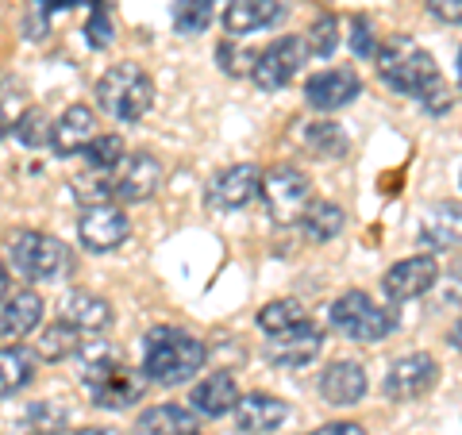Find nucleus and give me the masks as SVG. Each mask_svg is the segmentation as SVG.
<instances>
[{
  "instance_id": "obj_31",
  "label": "nucleus",
  "mask_w": 462,
  "mask_h": 435,
  "mask_svg": "<svg viewBox=\"0 0 462 435\" xmlns=\"http://www.w3.org/2000/svg\"><path fill=\"white\" fill-rule=\"evenodd\" d=\"M81 158L89 162L93 170H116L127 158V147H124V139L120 135H97L89 147L81 151Z\"/></svg>"
},
{
  "instance_id": "obj_35",
  "label": "nucleus",
  "mask_w": 462,
  "mask_h": 435,
  "mask_svg": "<svg viewBox=\"0 0 462 435\" xmlns=\"http://www.w3.org/2000/svg\"><path fill=\"white\" fill-rule=\"evenodd\" d=\"M428 12L439 23H462V0H428Z\"/></svg>"
},
{
  "instance_id": "obj_26",
  "label": "nucleus",
  "mask_w": 462,
  "mask_h": 435,
  "mask_svg": "<svg viewBox=\"0 0 462 435\" xmlns=\"http://www.w3.org/2000/svg\"><path fill=\"white\" fill-rule=\"evenodd\" d=\"M346 224V216L339 205H331V200H312L309 212H305V220H300V227H305V236L312 243H328V239H336L339 231Z\"/></svg>"
},
{
  "instance_id": "obj_12",
  "label": "nucleus",
  "mask_w": 462,
  "mask_h": 435,
  "mask_svg": "<svg viewBox=\"0 0 462 435\" xmlns=\"http://www.w3.org/2000/svg\"><path fill=\"white\" fill-rule=\"evenodd\" d=\"M436 282H439L436 255H412V258H401V263H393L385 270L382 289H385L389 301H416V297H424Z\"/></svg>"
},
{
  "instance_id": "obj_32",
  "label": "nucleus",
  "mask_w": 462,
  "mask_h": 435,
  "mask_svg": "<svg viewBox=\"0 0 462 435\" xmlns=\"http://www.w3.org/2000/svg\"><path fill=\"white\" fill-rule=\"evenodd\" d=\"M16 139L23 143V147H47V143H54V124L47 120V112L27 108L16 120Z\"/></svg>"
},
{
  "instance_id": "obj_45",
  "label": "nucleus",
  "mask_w": 462,
  "mask_h": 435,
  "mask_svg": "<svg viewBox=\"0 0 462 435\" xmlns=\"http://www.w3.org/2000/svg\"><path fill=\"white\" fill-rule=\"evenodd\" d=\"M39 435H51V431H39Z\"/></svg>"
},
{
  "instance_id": "obj_23",
  "label": "nucleus",
  "mask_w": 462,
  "mask_h": 435,
  "mask_svg": "<svg viewBox=\"0 0 462 435\" xmlns=\"http://www.w3.org/2000/svg\"><path fill=\"white\" fill-rule=\"evenodd\" d=\"M62 320H69V324L81 328V331H105V328H112L116 312H112V304H108L105 297L69 293V297L62 301Z\"/></svg>"
},
{
  "instance_id": "obj_41",
  "label": "nucleus",
  "mask_w": 462,
  "mask_h": 435,
  "mask_svg": "<svg viewBox=\"0 0 462 435\" xmlns=\"http://www.w3.org/2000/svg\"><path fill=\"white\" fill-rule=\"evenodd\" d=\"M74 435H120V431H112V428H81Z\"/></svg>"
},
{
  "instance_id": "obj_38",
  "label": "nucleus",
  "mask_w": 462,
  "mask_h": 435,
  "mask_svg": "<svg viewBox=\"0 0 462 435\" xmlns=\"http://www.w3.org/2000/svg\"><path fill=\"white\" fill-rule=\"evenodd\" d=\"M89 42H93V47H105V42H112V23L105 20V12H97V16L89 20Z\"/></svg>"
},
{
  "instance_id": "obj_22",
  "label": "nucleus",
  "mask_w": 462,
  "mask_h": 435,
  "mask_svg": "<svg viewBox=\"0 0 462 435\" xmlns=\"http://www.w3.org/2000/svg\"><path fill=\"white\" fill-rule=\"evenodd\" d=\"M200 424L197 409H181V404H154L139 416L135 435H193Z\"/></svg>"
},
{
  "instance_id": "obj_7",
  "label": "nucleus",
  "mask_w": 462,
  "mask_h": 435,
  "mask_svg": "<svg viewBox=\"0 0 462 435\" xmlns=\"http://www.w3.org/2000/svg\"><path fill=\"white\" fill-rule=\"evenodd\" d=\"M305 58H309L305 39H293V35L273 39L263 54H254L251 78H254V85L263 93H278V89H285V85L297 78V69L305 66Z\"/></svg>"
},
{
  "instance_id": "obj_9",
  "label": "nucleus",
  "mask_w": 462,
  "mask_h": 435,
  "mask_svg": "<svg viewBox=\"0 0 462 435\" xmlns=\"http://www.w3.org/2000/svg\"><path fill=\"white\" fill-rule=\"evenodd\" d=\"M436 378H439V362L431 355H424V351H416V355H404L389 366L385 382H382V393L389 401H416L436 385Z\"/></svg>"
},
{
  "instance_id": "obj_1",
  "label": "nucleus",
  "mask_w": 462,
  "mask_h": 435,
  "mask_svg": "<svg viewBox=\"0 0 462 435\" xmlns=\"http://www.w3.org/2000/svg\"><path fill=\"white\" fill-rule=\"evenodd\" d=\"M205 343L181 328H151L143 339V374L154 385H185L205 366Z\"/></svg>"
},
{
  "instance_id": "obj_27",
  "label": "nucleus",
  "mask_w": 462,
  "mask_h": 435,
  "mask_svg": "<svg viewBox=\"0 0 462 435\" xmlns=\"http://www.w3.org/2000/svg\"><path fill=\"white\" fill-rule=\"evenodd\" d=\"M216 0H178L173 5V27L178 35H200L208 32V23L216 20Z\"/></svg>"
},
{
  "instance_id": "obj_44",
  "label": "nucleus",
  "mask_w": 462,
  "mask_h": 435,
  "mask_svg": "<svg viewBox=\"0 0 462 435\" xmlns=\"http://www.w3.org/2000/svg\"><path fill=\"white\" fill-rule=\"evenodd\" d=\"M216 5H231V0H216Z\"/></svg>"
},
{
  "instance_id": "obj_10",
  "label": "nucleus",
  "mask_w": 462,
  "mask_h": 435,
  "mask_svg": "<svg viewBox=\"0 0 462 435\" xmlns=\"http://www.w3.org/2000/svg\"><path fill=\"white\" fill-rule=\"evenodd\" d=\"M263 193V170L254 162H236L224 173H216L208 185V205L216 212H239Z\"/></svg>"
},
{
  "instance_id": "obj_11",
  "label": "nucleus",
  "mask_w": 462,
  "mask_h": 435,
  "mask_svg": "<svg viewBox=\"0 0 462 435\" xmlns=\"http://www.w3.org/2000/svg\"><path fill=\"white\" fill-rule=\"evenodd\" d=\"M358 93H363V78H358L351 66L320 69V74H312L305 85V100L316 112H339L346 105H355Z\"/></svg>"
},
{
  "instance_id": "obj_25",
  "label": "nucleus",
  "mask_w": 462,
  "mask_h": 435,
  "mask_svg": "<svg viewBox=\"0 0 462 435\" xmlns=\"http://www.w3.org/2000/svg\"><path fill=\"white\" fill-rule=\"evenodd\" d=\"M32 378H35V355L23 351L20 343H5V355H0V393L16 397Z\"/></svg>"
},
{
  "instance_id": "obj_43",
  "label": "nucleus",
  "mask_w": 462,
  "mask_h": 435,
  "mask_svg": "<svg viewBox=\"0 0 462 435\" xmlns=\"http://www.w3.org/2000/svg\"><path fill=\"white\" fill-rule=\"evenodd\" d=\"M458 85H462V51H458Z\"/></svg>"
},
{
  "instance_id": "obj_36",
  "label": "nucleus",
  "mask_w": 462,
  "mask_h": 435,
  "mask_svg": "<svg viewBox=\"0 0 462 435\" xmlns=\"http://www.w3.org/2000/svg\"><path fill=\"white\" fill-rule=\"evenodd\" d=\"M420 105H424L428 112H436V116L451 108V89H447V81H443V78H439V81H436V85H431V89L424 93Z\"/></svg>"
},
{
  "instance_id": "obj_19",
  "label": "nucleus",
  "mask_w": 462,
  "mask_h": 435,
  "mask_svg": "<svg viewBox=\"0 0 462 435\" xmlns=\"http://www.w3.org/2000/svg\"><path fill=\"white\" fill-rule=\"evenodd\" d=\"M42 320V301L32 289H20V293L5 297V312H0V336L8 343H20L27 331H35Z\"/></svg>"
},
{
  "instance_id": "obj_28",
  "label": "nucleus",
  "mask_w": 462,
  "mask_h": 435,
  "mask_svg": "<svg viewBox=\"0 0 462 435\" xmlns=\"http://www.w3.org/2000/svg\"><path fill=\"white\" fill-rule=\"evenodd\" d=\"M305 143H309V151L312 154H320V158H343L346 154V132L339 124H331V120H316L305 127Z\"/></svg>"
},
{
  "instance_id": "obj_42",
  "label": "nucleus",
  "mask_w": 462,
  "mask_h": 435,
  "mask_svg": "<svg viewBox=\"0 0 462 435\" xmlns=\"http://www.w3.org/2000/svg\"><path fill=\"white\" fill-rule=\"evenodd\" d=\"M42 5H47V8H69L74 0H42Z\"/></svg>"
},
{
  "instance_id": "obj_5",
  "label": "nucleus",
  "mask_w": 462,
  "mask_h": 435,
  "mask_svg": "<svg viewBox=\"0 0 462 435\" xmlns=\"http://www.w3.org/2000/svg\"><path fill=\"white\" fill-rule=\"evenodd\" d=\"M263 205L273 224H293L305 220L312 205V181L297 166H273L263 173Z\"/></svg>"
},
{
  "instance_id": "obj_14",
  "label": "nucleus",
  "mask_w": 462,
  "mask_h": 435,
  "mask_svg": "<svg viewBox=\"0 0 462 435\" xmlns=\"http://www.w3.org/2000/svg\"><path fill=\"white\" fill-rule=\"evenodd\" d=\"M320 347H324V328L312 324V320H300L297 328L278 331V336L270 339L266 358L282 370H297V366H305V362H312L316 355H320Z\"/></svg>"
},
{
  "instance_id": "obj_21",
  "label": "nucleus",
  "mask_w": 462,
  "mask_h": 435,
  "mask_svg": "<svg viewBox=\"0 0 462 435\" xmlns=\"http://www.w3.org/2000/svg\"><path fill=\"white\" fill-rule=\"evenodd\" d=\"M420 239L431 251H447V246L462 243V205L455 200H443V205H431L424 224H420Z\"/></svg>"
},
{
  "instance_id": "obj_30",
  "label": "nucleus",
  "mask_w": 462,
  "mask_h": 435,
  "mask_svg": "<svg viewBox=\"0 0 462 435\" xmlns=\"http://www.w3.org/2000/svg\"><path fill=\"white\" fill-rule=\"evenodd\" d=\"M74 197L81 200V205H108V200L116 197V173L89 166V173L74 181Z\"/></svg>"
},
{
  "instance_id": "obj_37",
  "label": "nucleus",
  "mask_w": 462,
  "mask_h": 435,
  "mask_svg": "<svg viewBox=\"0 0 462 435\" xmlns=\"http://www.w3.org/2000/svg\"><path fill=\"white\" fill-rule=\"evenodd\" d=\"M309 435H366V428L355 424V420H331V424L316 428V431H309Z\"/></svg>"
},
{
  "instance_id": "obj_17",
  "label": "nucleus",
  "mask_w": 462,
  "mask_h": 435,
  "mask_svg": "<svg viewBox=\"0 0 462 435\" xmlns=\"http://www.w3.org/2000/svg\"><path fill=\"white\" fill-rule=\"evenodd\" d=\"M93 139H97V116H93V108L69 105V108L54 120V143H51V147H54L58 158L81 154Z\"/></svg>"
},
{
  "instance_id": "obj_29",
  "label": "nucleus",
  "mask_w": 462,
  "mask_h": 435,
  "mask_svg": "<svg viewBox=\"0 0 462 435\" xmlns=\"http://www.w3.org/2000/svg\"><path fill=\"white\" fill-rule=\"evenodd\" d=\"M300 320H309V316H305V309H300L297 301H289V297L270 301V304H263V312H258V328H263L266 336H278V331L297 328Z\"/></svg>"
},
{
  "instance_id": "obj_8",
  "label": "nucleus",
  "mask_w": 462,
  "mask_h": 435,
  "mask_svg": "<svg viewBox=\"0 0 462 435\" xmlns=\"http://www.w3.org/2000/svg\"><path fill=\"white\" fill-rule=\"evenodd\" d=\"M127 236H132V220L116 205H85V212L78 216V239L85 251H116Z\"/></svg>"
},
{
  "instance_id": "obj_15",
  "label": "nucleus",
  "mask_w": 462,
  "mask_h": 435,
  "mask_svg": "<svg viewBox=\"0 0 462 435\" xmlns=\"http://www.w3.org/2000/svg\"><path fill=\"white\" fill-rule=\"evenodd\" d=\"M366 389H370L366 370L351 358L331 362V366H324V374H320V397L328 404H336V409H351V404H358L366 397Z\"/></svg>"
},
{
  "instance_id": "obj_13",
  "label": "nucleus",
  "mask_w": 462,
  "mask_h": 435,
  "mask_svg": "<svg viewBox=\"0 0 462 435\" xmlns=\"http://www.w3.org/2000/svg\"><path fill=\"white\" fill-rule=\"evenodd\" d=\"M112 173H116V197H120L124 205L151 200L158 193V185H162V162H158L154 154H147V151L127 154Z\"/></svg>"
},
{
  "instance_id": "obj_3",
  "label": "nucleus",
  "mask_w": 462,
  "mask_h": 435,
  "mask_svg": "<svg viewBox=\"0 0 462 435\" xmlns=\"http://www.w3.org/2000/svg\"><path fill=\"white\" fill-rule=\"evenodd\" d=\"M97 105L105 108L112 120L139 124L154 105V81L147 78V69H139L135 62H116L97 81Z\"/></svg>"
},
{
  "instance_id": "obj_4",
  "label": "nucleus",
  "mask_w": 462,
  "mask_h": 435,
  "mask_svg": "<svg viewBox=\"0 0 462 435\" xmlns=\"http://www.w3.org/2000/svg\"><path fill=\"white\" fill-rule=\"evenodd\" d=\"M8 266L32 282H66L74 273V251L47 231H16L8 239Z\"/></svg>"
},
{
  "instance_id": "obj_40",
  "label": "nucleus",
  "mask_w": 462,
  "mask_h": 435,
  "mask_svg": "<svg viewBox=\"0 0 462 435\" xmlns=\"http://www.w3.org/2000/svg\"><path fill=\"white\" fill-rule=\"evenodd\" d=\"M451 347H455V351H462V320L451 328Z\"/></svg>"
},
{
  "instance_id": "obj_39",
  "label": "nucleus",
  "mask_w": 462,
  "mask_h": 435,
  "mask_svg": "<svg viewBox=\"0 0 462 435\" xmlns=\"http://www.w3.org/2000/svg\"><path fill=\"white\" fill-rule=\"evenodd\" d=\"M239 58H243V54H239V51H231L227 42H224V47H220V69H224V74H231V78L239 74Z\"/></svg>"
},
{
  "instance_id": "obj_20",
  "label": "nucleus",
  "mask_w": 462,
  "mask_h": 435,
  "mask_svg": "<svg viewBox=\"0 0 462 435\" xmlns=\"http://www.w3.org/2000/svg\"><path fill=\"white\" fill-rule=\"evenodd\" d=\"M189 401H193V409H197L200 416L216 420V416H224V412H236V404H239V385H236V378H231V374L212 370L208 378H200V385L193 389Z\"/></svg>"
},
{
  "instance_id": "obj_2",
  "label": "nucleus",
  "mask_w": 462,
  "mask_h": 435,
  "mask_svg": "<svg viewBox=\"0 0 462 435\" xmlns=\"http://www.w3.org/2000/svg\"><path fill=\"white\" fill-rule=\"evenodd\" d=\"M374 62H378L382 81H385L393 93H401V97L424 100V93L439 81L436 58H431V54L420 47V42L409 39V35L385 39L382 47H378V58H374Z\"/></svg>"
},
{
  "instance_id": "obj_16",
  "label": "nucleus",
  "mask_w": 462,
  "mask_h": 435,
  "mask_svg": "<svg viewBox=\"0 0 462 435\" xmlns=\"http://www.w3.org/2000/svg\"><path fill=\"white\" fill-rule=\"evenodd\" d=\"M285 16V0H231L224 8V27L231 39L266 32Z\"/></svg>"
},
{
  "instance_id": "obj_34",
  "label": "nucleus",
  "mask_w": 462,
  "mask_h": 435,
  "mask_svg": "<svg viewBox=\"0 0 462 435\" xmlns=\"http://www.w3.org/2000/svg\"><path fill=\"white\" fill-rule=\"evenodd\" d=\"M351 47L358 58H378V42H374V32H370V20L358 16L355 27H351Z\"/></svg>"
},
{
  "instance_id": "obj_6",
  "label": "nucleus",
  "mask_w": 462,
  "mask_h": 435,
  "mask_svg": "<svg viewBox=\"0 0 462 435\" xmlns=\"http://www.w3.org/2000/svg\"><path fill=\"white\" fill-rule=\"evenodd\" d=\"M328 316H331V328L343 331V336L355 339V343H378L393 331V316H389V309L374 304L363 289L343 293L336 304H331Z\"/></svg>"
},
{
  "instance_id": "obj_33",
  "label": "nucleus",
  "mask_w": 462,
  "mask_h": 435,
  "mask_svg": "<svg viewBox=\"0 0 462 435\" xmlns=\"http://www.w3.org/2000/svg\"><path fill=\"white\" fill-rule=\"evenodd\" d=\"M336 42H339V23L331 12H324L320 20H316L309 27V35H305V47H309V58H328L331 51H336Z\"/></svg>"
},
{
  "instance_id": "obj_24",
  "label": "nucleus",
  "mask_w": 462,
  "mask_h": 435,
  "mask_svg": "<svg viewBox=\"0 0 462 435\" xmlns=\"http://www.w3.org/2000/svg\"><path fill=\"white\" fill-rule=\"evenodd\" d=\"M81 328H74L69 320H54L39 331V358H47V362H66V358H74L81 355Z\"/></svg>"
},
{
  "instance_id": "obj_46",
  "label": "nucleus",
  "mask_w": 462,
  "mask_h": 435,
  "mask_svg": "<svg viewBox=\"0 0 462 435\" xmlns=\"http://www.w3.org/2000/svg\"><path fill=\"white\" fill-rule=\"evenodd\" d=\"M193 435H197V431H193Z\"/></svg>"
},
{
  "instance_id": "obj_18",
  "label": "nucleus",
  "mask_w": 462,
  "mask_h": 435,
  "mask_svg": "<svg viewBox=\"0 0 462 435\" xmlns=\"http://www.w3.org/2000/svg\"><path fill=\"white\" fill-rule=\"evenodd\" d=\"M289 420V404L273 393H251V397H239L236 404V424L243 435H266L273 428H282Z\"/></svg>"
}]
</instances>
